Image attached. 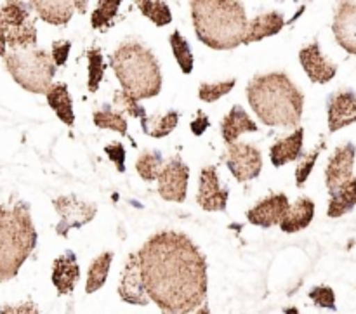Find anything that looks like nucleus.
Instances as JSON below:
<instances>
[{"label":"nucleus","mask_w":356,"mask_h":314,"mask_svg":"<svg viewBox=\"0 0 356 314\" xmlns=\"http://www.w3.org/2000/svg\"><path fill=\"white\" fill-rule=\"evenodd\" d=\"M170 47H172V54L176 58L177 65H179L181 72L184 75H190L193 72V52H191L190 44H188L186 38L183 37L181 31H172V35L169 37Z\"/></svg>","instance_id":"31"},{"label":"nucleus","mask_w":356,"mask_h":314,"mask_svg":"<svg viewBox=\"0 0 356 314\" xmlns=\"http://www.w3.org/2000/svg\"><path fill=\"white\" fill-rule=\"evenodd\" d=\"M179 124V113L177 111H169L165 115H153L146 118L145 125H141L143 132L149 138L162 139L167 138Z\"/></svg>","instance_id":"27"},{"label":"nucleus","mask_w":356,"mask_h":314,"mask_svg":"<svg viewBox=\"0 0 356 314\" xmlns=\"http://www.w3.org/2000/svg\"><path fill=\"white\" fill-rule=\"evenodd\" d=\"M198 40L214 51H232L243 44L247 13L236 0H193L190 3Z\"/></svg>","instance_id":"3"},{"label":"nucleus","mask_w":356,"mask_h":314,"mask_svg":"<svg viewBox=\"0 0 356 314\" xmlns=\"http://www.w3.org/2000/svg\"><path fill=\"white\" fill-rule=\"evenodd\" d=\"M309 299L315 302L318 308L336 309V295L330 287H315L309 290Z\"/></svg>","instance_id":"37"},{"label":"nucleus","mask_w":356,"mask_h":314,"mask_svg":"<svg viewBox=\"0 0 356 314\" xmlns=\"http://www.w3.org/2000/svg\"><path fill=\"white\" fill-rule=\"evenodd\" d=\"M191 314H211V309H209L207 302H205L204 306H200V308H198L197 311H195V313H191Z\"/></svg>","instance_id":"44"},{"label":"nucleus","mask_w":356,"mask_h":314,"mask_svg":"<svg viewBox=\"0 0 356 314\" xmlns=\"http://www.w3.org/2000/svg\"><path fill=\"white\" fill-rule=\"evenodd\" d=\"M356 122V94L339 90L329 99V131L337 132Z\"/></svg>","instance_id":"17"},{"label":"nucleus","mask_w":356,"mask_h":314,"mask_svg":"<svg viewBox=\"0 0 356 314\" xmlns=\"http://www.w3.org/2000/svg\"><path fill=\"white\" fill-rule=\"evenodd\" d=\"M104 153L115 163L118 172H125V148L120 142H111V144H108L104 148Z\"/></svg>","instance_id":"38"},{"label":"nucleus","mask_w":356,"mask_h":314,"mask_svg":"<svg viewBox=\"0 0 356 314\" xmlns=\"http://www.w3.org/2000/svg\"><path fill=\"white\" fill-rule=\"evenodd\" d=\"M313 217H315V204L309 198H299L294 205H291L285 214V217L282 219L280 229L284 233H298L302 231V229L308 228L312 224Z\"/></svg>","instance_id":"23"},{"label":"nucleus","mask_w":356,"mask_h":314,"mask_svg":"<svg viewBox=\"0 0 356 314\" xmlns=\"http://www.w3.org/2000/svg\"><path fill=\"white\" fill-rule=\"evenodd\" d=\"M302 144H305V129L298 127L287 138L280 139L270 148V160L277 169L287 165L289 162L301 158Z\"/></svg>","instance_id":"21"},{"label":"nucleus","mask_w":356,"mask_h":314,"mask_svg":"<svg viewBox=\"0 0 356 314\" xmlns=\"http://www.w3.org/2000/svg\"><path fill=\"white\" fill-rule=\"evenodd\" d=\"M225 162L238 183L256 179L263 170V155L249 142H233L228 146Z\"/></svg>","instance_id":"9"},{"label":"nucleus","mask_w":356,"mask_h":314,"mask_svg":"<svg viewBox=\"0 0 356 314\" xmlns=\"http://www.w3.org/2000/svg\"><path fill=\"white\" fill-rule=\"evenodd\" d=\"M323 148H325V141H322L318 146H316V148H313L308 155L302 156L301 162H299V165L296 167V186L298 188L305 186L306 181H308V177H309V174L313 172V167H315L320 153L323 151Z\"/></svg>","instance_id":"36"},{"label":"nucleus","mask_w":356,"mask_h":314,"mask_svg":"<svg viewBox=\"0 0 356 314\" xmlns=\"http://www.w3.org/2000/svg\"><path fill=\"white\" fill-rule=\"evenodd\" d=\"M120 6L122 2H118V0H115V2H108V0H101V2H97L92 16H90V24H92L94 30L97 31L110 30V28L113 26V19L117 17Z\"/></svg>","instance_id":"32"},{"label":"nucleus","mask_w":356,"mask_h":314,"mask_svg":"<svg viewBox=\"0 0 356 314\" xmlns=\"http://www.w3.org/2000/svg\"><path fill=\"white\" fill-rule=\"evenodd\" d=\"M35 247L37 231L28 205H0V281L16 278Z\"/></svg>","instance_id":"5"},{"label":"nucleus","mask_w":356,"mask_h":314,"mask_svg":"<svg viewBox=\"0 0 356 314\" xmlns=\"http://www.w3.org/2000/svg\"><path fill=\"white\" fill-rule=\"evenodd\" d=\"M245 132H257V124L240 104H235L221 122L222 141L226 146H232L233 142H238V138Z\"/></svg>","instance_id":"22"},{"label":"nucleus","mask_w":356,"mask_h":314,"mask_svg":"<svg viewBox=\"0 0 356 314\" xmlns=\"http://www.w3.org/2000/svg\"><path fill=\"white\" fill-rule=\"evenodd\" d=\"M52 285L59 295H70L80 280V266L73 252H65L52 264Z\"/></svg>","instance_id":"18"},{"label":"nucleus","mask_w":356,"mask_h":314,"mask_svg":"<svg viewBox=\"0 0 356 314\" xmlns=\"http://www.w3.org/2000/svg\"><path fill=\"white\" fill-rule=\"evenodd\" d=\"M355 155V144L348 142V144L339 146V148L334 151V155L330 156L329 165H327L325 169V184L327 190L330 191V195L336 190H339L344 183H348V181L353 177Z\"/></svg>","instance_id":"15"},{"label":"nucleus","mask_w":356,"mask_h":314,"mask_svg":"<svg viewBox=\"0 0 356 314\" xmlns=\"http://www.w3.org/2000/svg\"><path fill=\"white\" fill-rule=\"evenodd\" d=\"M235 85V78L225 80V82H204L198 87V99L204 101V103H216L226 94H229V90H233Z\"/></svg>","instance_id":"34"},{"label":"nucleus","mask_w":356,"mask_h":314,"mask_svg":"<svg viewBox=\"0 0 356 314\" xmlns=\"http://www.w3.org/2000/svg\"><path fill=\"white\" fill-rule=\"evenodd\" d=\"M28 7L33 9L42 21L52 26L68 24L75 13L72 0H35V2H28Z\"/></svg>","instance_id":"20"},{"label":"nucleus","mask_w":356,"mask_h":314,"mask_svg":"<svg viewBox=\"0 0 356 314\" xmlns=\"http://www.w3.org/2000/svg\"><path fill=\"white\" fill-rule=\"evenodd\" d=\"M52 207L59 214V222L56 226V233L61 238H66L73 228H82L89 224L97 214L96 204H89L75 195H63L52 200Z\"/></svg>","instance_id":"8"},{"label":"nucleus","mask_w":356,"mask_h":314,"mask_svg":"<svg viewBox=\"0 0 356 314\" xmlns=\"http://www.w3.org/2000/svg\"><path fill=\"white\" fill-rule=\"evenodd\" d=\"M122 90L136 101L152 99L162 90V72L155 54L139 42H124L110 56Z\"/></svg>","instance_id":"4"},{"label":"nucleus","mask_w":356,"mask_h":314,"mask_svg":"<svg viewBox=\"0 0 356 314\" xmlns=\"http://www.w3.org/2000/svg\"><path fill=\"white\" fill-rule=\"evenodd\" d=\"M113 104H115V106L120 108L122 111H125V113L131 115V117L141 120V125H145L146 118H148V115H146V110L141 106V104H139V101H136L134 97L129 96L127 92H124V90H115Z\"/></svg>","instance_id":"35"},{"label":"nucleus","mask_w":356,"mask_h":314,"mask_svg":"<svg viewBox=\"0 0 356 314\" xmlns=\"http://www.w3.org/2000/svg\"><path fill=\"white\" fill-rule=\"evenodd\" d=\"M299 63L313 83L330 82L337 73L336 63L323 56L318 42H313L299 51Z\"/></svg>","instance_id":"14"},{"label":"nucleus","mask_w":356,"mask_h":314,"mask_svg":"<svg viewBox=\"0 0 356 314\" xmlns=\"http://www.w3.org/2000/svg\"><path fill=\"white\" fill-rule=\"evenodd\" d=\"M118 295L124 302L132 306L149 304V297L146 295L145 280L141 273V263H139L138 252H132L125 263L124 271L118 281Z\"/></svg>","instance_id":"12"},{"label":"nucleus","mask_w":356,"mask_h":314,"mask_svg":"<svg viewBox=\"0 0 356 314\" xmlns=\"http://www.w3.org/2000/svg\"><path fill=\"white\" fill-rule=\"evenodd\" d=\"M209 125H211V124H209V117H207V115H205L204 111H198L197 118H195V120L191 122L190 127H191V132H193L195 135H202L205 131H207Z\"/></svg>","instance_id":"41"},{"label":"nucleus","mask_w":356,"mask_h":314,"mask_svg":"<svg viewBox=\"0 0 356 314\" xmlns=\"http://www.w3.org/2000/svg\"><path fill=\"white\" fill-rule=\"evenodd\" d=\"M289 198L285 193H273L270 197L257 201L249 212H247V221L259 228H271L275 224H280L282 219L287 214Z\"/></svg>","instance_id":"13"},{"label":"nucleus","mask_w":356,"mask_h":314,"mask_svg":"<svg viewBox=\"0 0 356 314\" xmlns=\"http://www.w3.org/2000/svg\"><path fill=\"white\" fill-rule=\"evenodd\" d=\"M0 314H40L33 302H23L19 306H2Z\"/></svg>","instance_id":"40"},{"label":"nucleus","mask_w":356,"mask_h":314,"mask_svg":"<svg viewBox=\"0 0 356 314\" xmlns=\"http://www.w3.org/2000/svg\"><path fill=\"white\" fill-rule=\"evenodd\" d=\"M228 190L221 188V184H219L218 167H204L200 177H198L197 204L205 212H225L226 205H228Z\"/></svg>","instance_id":"11"},{"label":"nucleus","mask_w":356,"mask_h":314,"mask_svg":"<svg viewBox=\"0 0 356 314\" xmlns=\"http://www.w3.org/2000/svg\"><path fill=\"white\" fill-rule=\"evenodd\" d=\"M139 10L145 17H148L155 26H167L172 21V14H170L169 3L165 2H153V0H141L138 2Z\"/></svg>","instance_id":"33"},{"label":"nucleus","mask_w":356,"mask_h":314,"mask_svg":"<svg viewBox=\"0 0 356 314\" xmlns=\"http://www.w3.org/2000/svg\"><path fill=\"white\" fill-rule=\"evenodd\" d=\"M138 256L146 295L163 314H191L207 302V261L186 235L156 233Z\"/></svg>","instance_id":"1"},{"label":"nucleus","mask_w":356,"mask_h":314,"mask_svg":"<svg viewBox=\"0 0 356 314\" xmlns=\"http://www.w3.org/2000/svg\"><path fill=\"white\" fill-rule=\"evenodd\" d=\"M285 26L284 14L278 10H270L256 16L247 23L245 37H243V44H254V42H261L268 37L280 33L282 28Z\"/></svg>","instance_id":"19"},{"label":"nucleus","mask_w":356,"mask_h":314,"mask_svg":"<svg viewBox=\"0 0 356 314\" xmlns=\"http://www.w3.org/2000/svg\"><path fill=\"white\" fill-rule=\"evenodd\" d=\"M87 6H89V2H86V0H82V2H80V0H73V7H75V9H79L80 14L86 13Z\"/></svg>","instance_id":"43"},{"label":"nucleus","mask_w":356,"mask_h":314,"mask_svg":"<svg viewBox=\"0 0 356 314\" xmlns=\"http://www.w3.org/2000/svg\"><path fill=\"white\" fill-rule=\"evenodd\" d=\"M163 167V156L162 153L156 151V149H146L139 155V158L136 160V172L139 174L143 181L146 183H152L156 181L160 176V170Z\"/></svg>","instance_id":"28"},{"label":"nucleus","mask_w":356,"mask_h":314,"mask_svg":"<svg viewBox=\"0 0 356 314\" xmlns=\"http://www.w3.org/2000/svg\"><path fill=\"white\" fill-rule=\"evenodd\" d=\"M70 49H72V42L70 40H58L52 44L51 58L56 66H63L66 61H68Z\"/></svg>","instance_id":"39"},{"label":"nucleus","mask_w":356,"mask_h":314,"mask_svg":"<svg viewBox=\"0 0 356 314\" xmlns=\"http://www.w3.org/2000/svg\"><path fill=\"white\" fill-rule=\"evenodd\" d=\"M356 207V177H351L348 183H344L339 190L330 195L329 208L327 215L329 217H341L348 214Z\"/></svg>","instance_id":"25"},{"label":"nucleus","mask_w":356,"mask_h":314,"mask_svg":"<svg viewBox=\"0 0 356 314\" xmlns=\"http://www.w3.org/2000/svg\"><path fill=\"white\" fill-rule=\"evenodd\" d=\"M28 2H3L0 7L6 28V44L10 51H24L37 45V26L30 14Z\"/></svg>","instance_id":"7"},{"label":"nucleus","mask_w":356,"mask_h":314,"mask_svg":"<svg viewBox=\"0 0 356 314\" xmlns=\"http://www.w3.org/2000/svg\"><path fill=\"white\" fill-rule=\"evenodd\" d=\"M92 122L96 127L108 129V131H115V132H118V134L124 135V138H129V124H127V120H125L124 115H122V111H113L106 106V108H103V110L94 111Z\"/></svg>","instance_id":"30"},{"label":"nucleus","mask_w":356,"mask_h":314,"mask_svg":"<svg viewBox=\"0 0 356 314\" xmlns=\"http://www.w3.org/2000/svg\"><path fill=\"white\" fill-rule=\"evenodd\" d=\"M111 263H113V252L99 254V256L90 263L89 273H87V281H86L87 294H94V292H97L104 283H106V278L108 274H110Z\"/></svg>","instance_id":"26"},{"label":"nucleus","mask_w":356,"mask_h":314,"mask_svg":"<svg viewBox=\"0 0 356 314\" xmlns=\"http://www.w3.org/2000/svg\"><path fill=\"white\" fill-rule=\"evenodd\" d=\"M159 195L167 201L183 204L188 197V181H190V167L179 158L172 156L162 167L159 176Z\"/></svg>","instance_id":"10"},{"label":"nucleus","mask_w":356,"mask_h":314,"mask_svg":"<svg viewBox=\"0 0 356 314\" xmlns=\"http://www.w3.org/2000/svg\"><path fill=\"white\" fill-rule=\"evenodd\" d=\"M87 58V89L89 92H97L101 82H103L104 72H106V65L103 59V51L99 47H90L86 52Z\"/></svg>","instance_id":"29"},{"label":"nucleus","mask_w":356,"mask_h":314,"mask_svg":"<svg viewBox=\"0 0 356 314\" xmlns=\"http://www.w3.org/2000/svg\"><path fill=\"white\" fill-rule=\"evenodd\" d=\"M247 101L268 127L298 129L305 110V96L285 73L256 75L247 85Z\"/></svg>","instance_id":"2"},{"label":"nucleus","mask_w":356,"mask_h":314,"mask_svg":"<svg viewBox=\"0 0 356 314\" xmlns=\"http://www.w3.org/2000/svg\"><path fill=\"white\" fill-rule=\"evenodd\" d=\"M45 97H47V104L54 110L59 120L72 127L73 122H75V113H73V101L68 87L65 83H52Z\"/></svg>","instance_id":"24"},{"label":"nucleus","mask_w":356,"mask_h":314,"mask_svg":"<svg viewBox=\"0 0 356 314\" xmlns=\"http://www.w3.org/2000/svg\"><path fill=\"white\" fill-rule=\"evenodd\" d=\"M14 82L31 94H47L56 75V65L45 49L9 51L3 58Z\"/></svg>","instance_id":"6"},{"label":"nucleus","mask_w":356,"mask_h":314,"mask_svg":"<svg viewBox=\"0 0 356 314\" xmlns=\"http://www.w3.org/2000/svg\"><path fill=\"white\" fill-rule=\"evenodd\" d=\"M7 54V44H6V28H3L2 13H0V56L6 58Z\"/></svg>","instance_id":"42"},{"label":"nucleus","mask_w":356,"mask_h":314,"mask_svg":"<svg viewBox=\"0 0 356 314\" xmlns=\"http://www.w3.org/2000/svg\"><path fill=\"white\" fill-rule=\"evenodd\" d=\"M332 31L337 44L346 52L356 56V2L337 3Z\"/></svg>","instance_id":"16"}]
</instances>
